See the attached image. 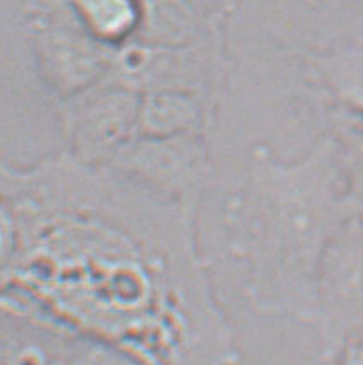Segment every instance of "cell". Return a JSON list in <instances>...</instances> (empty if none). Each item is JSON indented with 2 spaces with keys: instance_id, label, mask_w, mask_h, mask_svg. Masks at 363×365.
<instances>
[{
  "instance_id": "cell-1",
  "label": "cell",
  "mask_w": 363,
  "mask_h": 365,
  "mask_svg": "<svg viewBox=\"0 0 363 365\" xmlns=\"http://www.w3.org/2000/svg\"><path fill=\"white\" fill-rule=\"evenodd\" d=\"M197 223L141 182L75 160L6 168L2 288L144 365H225L233 331Z\"/></svg>"
},
{
  "instance_id": "cell-2",
  "label": "cell",
  "mask_w": 363,
  "mask_h": 365,
  "mask_svg": "<svg viewBox=\"0 0 363 365\" xmlns=\"http://www.w3.org/2000/svg\"><path fill=\"white\" fill-rule=\"evenodd\" d=\"M340 146L326 135L295 161L259 151L221 213L223 244L252 312L312 324L320 266L346 220Z\"/></svg>"
},
{
  "instance_id": "cell-3",
  "label": "cell",
  "mask_w": 363,
  "mask_h": 365,
  "mask_svg": "<svg viewBox=\"0 0 363 365\" xmlns=\"http://www.w3.org/2000/svg\"><path fill=\"white\" fill-rule=\"evenodd\" d=\"M312 324L326 356L363 334V220H346L320 266Z\"/></svg>"
},
{
  "instance_id": "cell-4",
  "label": "cell",
  "mask_w": 363,
  "mask_h": 365,
  "mask_svg": "<svg viewBox=\"0 0 363 365\" xmlns=\"http://www.w3.org/2000/svg\"><path fill=\"white\" fill-rule=\"evenodd\" d=\"M118 165L137 182L197 216L206 187V158L192 139H167L132 146L117 155Z\"/></svg>"
},
{
  "instance_id": "cell-5",
  "label": "cell",
  "mask_w": 363,
  "mask_h": 365,
  "mask_svg": "<svg viewBox=\"0 0 363 365\" xmlns=\"http://www.w3.org/2000/svg\"><path fill=\"white\" fill-rule=\"evenodd\" d=\"M79 334L35 299L2 288L4 365H69Z\"/></svg>"
},
{
  "instance_id": "cell-6",
  "label": "cell",
  "mask_w": 363,
  "mask_h": 365,
  "mask_svg": "<svg viewBox=\"0 0 363 365\" xmlns=\"http://www.w3.org/2000/svg\"><path fill=\"white\" fill-rule=\"evenodd\" d=\"M132 120L134 107L129 100L107 101L75 118V143L86 158H95L115 148Z\"/></svg>"
},
{
  "instance_id": "cell-7",
  "label": "cell",
  "mask_w": 363,
  "mask_h": 365,
  "mask_svg": "<svg viewBox=\"0 0 363 365\" xmlns=\"http://www.w3.org/2000/svg\"><path fill=\"white\" fill-rule=\"evenodd\" d=\"M332 96L349 113L363 120V48L343 50L320 62Z\"/></svg>"
},
{
  "instance_id": "cell-8",
  "label": "cell",
  "mask_w": 363,
  "mask_h": 365,
  "mask_svg": "<svg viewBox=\"0 0 363 365\" xmlns=\"http://www.w3.org/2000/svg\"><path fill=\"white\" fill-rule=\"evenodd\" d=\"M141 127L147 134H185L199 122V113L191 101L179 96H156L141 113ZM137 118V120H139Z\"/></svg>"
},
{
  "instance_id": "cell-9",
  "label": "cell",
  "mask_w": 363,
  "mask_h": 365,
  "mask_svg": "<svg viewBox=\"0 0 363 365\" xmlns=\"http://www.w3.org/2000/svg\"><path fill=\"white\" fill-rule=\"evenodd\" d=\"M340 146L346 202L353 218L363 220V120L335 135Z\"/></svg>"
},
{
  "instance_id": "cell-10",
  "label": "cell",
  "mask_w": 363,
  "mask_h": 365,
  "mask_svg": "<svg viewBox=\"0 0 363 365\" xmlns=\"http://www.w3.org/2000/svg\"><path fill=\"white\" fill-rule=\"evenodd\" d=\"M134 355L103 339L79 334L69 365H141Z\"/></svg>"
},
{
  "instance_id": "cell-11",
  "label": "cell",
  "mask_w": 363,
  "mask_h": 365,
  "mask_svg": "<svg viewBox=\"0 0 363 365\" xmlns=\"http://www.w3.org/2000/svg\"><path fill=\"white\" fill-rule=\"evenodd\" d=\"M336 359L337 365H363V334L346 343Z\"/></svg>"
}]
</instances>
